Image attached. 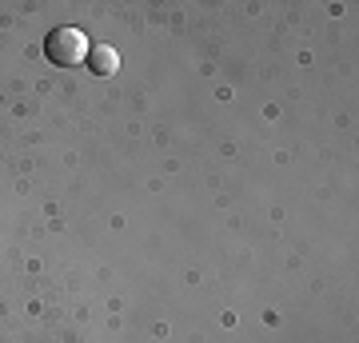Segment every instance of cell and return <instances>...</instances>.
<instances>
[{
  "instance_id": "obj_1",
  "label": "cell",
  "mask_w": 359,
  "mask_h": 343,
  "mask_svg": "<svg viewBox=\"0 0 359 343\" xmlns=\"http://www.w3.org/2000/svg\"><path fill=\"white\" fill-rule=\"evenodd\" d=\"M88 40H84V32L80 28H68V25H60V28H52L48 36H44V56H48L56 68H72V64H84L88 60Z\"/></svg>"
},
{
  "instance_id": "obj_2",
  "label": "cell",
  "mask_w": 359,
  "mask_h": 343,
  "mask_svg": "<svg viewBox=\"0 0 359 343\" xmlns=\"http://www.w3.org/2000/svg\"><path fill=\"white\" fill-rule=\"evenodd\" d=\"M92 68V76H112L116 68H120V56H116L112 44H96V48H88V60H84Z\"/></svg>"
}]
</instances>
